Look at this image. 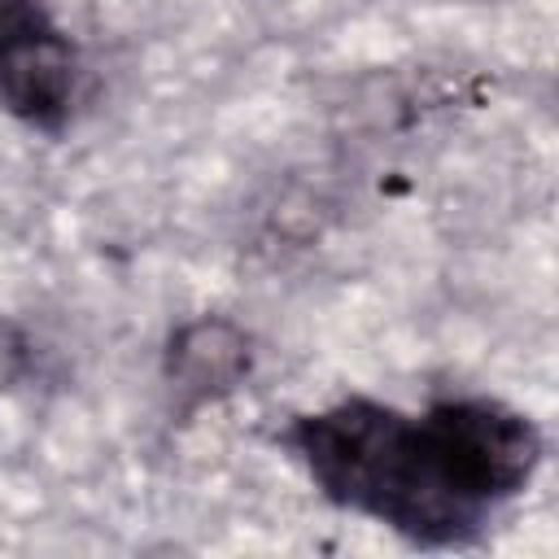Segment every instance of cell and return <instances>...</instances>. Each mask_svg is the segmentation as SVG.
<instances>
[{
	"instance_id": "obj_1",
	"label": "cell",
	"mask_w": 559,
	"mask_h": 559,
	"mask_svg": "<svg viewBox=\"0 0 559 559\" xmlns=\"http://www.w3.org/2000/svg\"><path fill=\"white\" fill-rule=\"evenodd\" d=\"M280 441L332 507L389 524L419 546H454L489 520L454 480L424 415L341 397L297 415Z\"/></svg>"
},
{
	"instance_id": "obj_2",
	"label": "cell",
	"mask_w": 559,
	"mask_h": 559,
	"mask_svg": "<svg viewBox=\"0 0 559 559\" xmlns=\"http://www.w3.org/2000/svg\"><path fill=\"white\" fill-rule=\"evenodd\" d=\"M454 480L463 493L493 515L502 502L524 493L542 463V432L533 428L528 415L485 402V397H450L424 411Z\"/></svg>"
},
{
	"instance_id": "obj_3",
	"label": "cell",
	"mask_w": 559,
	"mask_h": 559,
	"mask_svg": "<svg viewBox=\"0 0 559 559\" xmlns=\"http://www.w3.org/2000/svg\"><path fill=\"white\" fill-rule=\"evenodd\" d=\"M253 371V341L227 314H197L166 341V380L188 406L218 402Z\"/></svg>"
},
{
	"instance_id": "obj_4",
	"label": "cell",
	"mask_w": 559,
	"mask_h": 559,
	"mask_svg": "<svg viewBox=\"0 0 559 559\" xmlns=\"http://www.w3.org/2000/svg\"><path fill=\"white\" fill-rule=\"evenodd\" d=\"M74 83L79 57L52 22L0 57V105L31 127L57 131L70 114Z\"/></svg>"
},
{
	"instance_id": "obj_5",
	"label": "cell",
	"mask_w": 559,
	"mask_h": 559,
	"mask_svg": "<svg viewBox=\"0 0 559 559\" xmlns=\"http://www.w3.org/2000/svg\"><path fill=\"white\" fill-rule=\"evenodd\" d=\"M44 26H48V13L39 9V0H0V57Z\"/></svg>"
},
{
	"instance_id": "obj_6",
	"label": "cell",
	"mask_w": 559,
	"mask_h": 559,
	"mask_svg": "<svg viewBox=\"0 0 559 559\" xmlns=\"http://www.w3.org/2000/svg\"><path fill=\"white\" fill-rule=\"evenodd\" d=\"M26 367H31L26 332H22L9 314H0V393H9V389L26 376Z\"/></svg>"
}]
</instances>
